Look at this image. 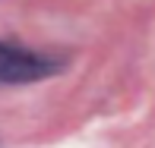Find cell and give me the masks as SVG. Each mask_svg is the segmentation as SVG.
Masks as SVG:
<instances>
[{"label":"cell","instance_id":"1","mask_svg":"<svg viewBox=\"0 0 155 148\" xmlns=\"http://www.w3.org/2000/svg\"><path fill=\"white\" fill-rule=\"evenodd\" d=\"M63 66L60 60L48 54L29 51V47L0 41V85H25V82H41L54 76Z\"/></svg>","mask_w":155,"mask_h":148}]
</instances>
